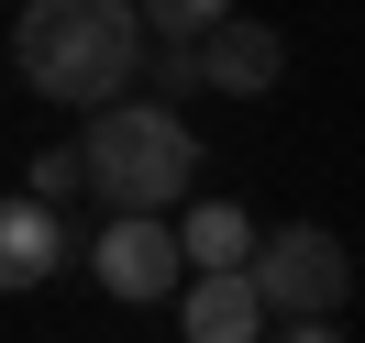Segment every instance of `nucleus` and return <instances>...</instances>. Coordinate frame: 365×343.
<instances>
[{"instance_id":"nucleus-1","label":"nucleus","mask_w":365,"mask_h":343,"mask_svg":"<svg viewBox=\"0 0 365 343\" xmlns=\"http://www.w3.org/2000/svg\"><path fill=\"white\" fill-rule=\"evenodd\" d=\"M155 56L144 0H23L11 11V78L67 111H111Z\"/></svg>"},{"instance_id":"nucleus-2","label":"nucleus","mask_w":365,"mask_h":343,"mask_svg":"<svg viewBox=\"0 0 365 343\" xmlns=\"http://www.w3.org/2000/svg\"><path fill=\"white\" fill-rule=\"evenodd\" d=\"M78 155H89V188L111 210H188V188H200V133L178 122V100H111V111H89Z\"/></svg>"},{"instance_id":"nucleus-3","label":"nucleus","mask_w":365,"mask_h":343,"mask_svg":"<svg viewBox=\"0 0 365 343\" xmlns=\"http://www.w3.org/2000/svg\"><path fill=\"white\" fill-rule=\"evenodd\" d=\"M89 277L122 299V310H155V299H188V232L178 210H111V232L89 244Z\"/></svg>"},{"instance_id":"nucleus-4","label":"nucleus","mask_w":365,"mask_h":343,"mask_svg":"<svg viewBox=\"0 0 365 343\" xmlns=\"http://www.w3.org/2000/svg\"><path fill=\"white\" fill-rule=\"evenodd\" d=\"M255 288L277 299V321H332L343 299H354V255H343L321 222H277L266 255H255Z\"/></svg>"},{"instance_id":"nucleus-5","label":"nucleus","mask_w":365,"mask_h":343,"mask_svg":"<svg viewBox=\"0 0 365 343\" xmlns=\"http://www.w3.org/2000/svg\"><path fill=\"white\" fill-rule=\"evenodd\" d=\"M178 332L188 343H266L277 332V299L255 288V266H200L178 299Z\"/></svg>"},{"instance_id":"nucleus-6","label":"nucleus","mask_w":365,"mask_h":343,"mask_svg":"<svg viewBox=\"0 0 365 343\" xmlns=\"http://www.w3.org/2000/svg\"><path fill=\"white\" fill-rule=\"evenodd\" d=\"M200 67H210V89H222V100H266L277 78H288V34L255 23V11H232V23L200 45Z\"/></svg>"},{"instance_id":"nucleus-7","label":"nucleus","mask_w":365,"mask_h":343,"mask_svg":"<svg viewBox=\"0 0 365 343\" xmlns=\"http://www.w3.org/2000/svg\"><path fill=\"white\" fill-rule=\"evenodd\" d=\"M56 266H67V210L34 200V188H11L0 200V288H45Z\"/></svg>"},{"instance_id":"nucleus-8","label":"nucleus","mask_w":365,"mask_h":343,"mask_svg":"<svg viewBox=\"0 0 365 343\" xmlns=\"http://www.w3.org/2000/svg\"><path fill=\"white\" fill-rule=\"evenodd\" d=\"M178 232H188V266H255V255H266V232H255L232 200H188Z\"/></svg>"},{"instance_id":"nucleus-9","label":"nucleus","mask_w":365,"mask_h":343,"mask_svg":"<svg viewBox=\"0 0 365 343\" xmlns=\"http://www.w3.org/2000/svg\"><path fill=\"white\" fill-rule=\"evenodd\" d=\"M244 0H144V23H155V45H210V34L232 23Z\"/></svg>"},{"instance_id":"nucleus-10","label":"nucleus","mask_w":365,"mask_h":343,"mask_svg":"<svg viewBox=\"0 0 365 343\" xmlns=\"http://www.w3.org/2000/svg\"><path fill=\"white\" fill-rule=\"evenodd\" d=\"M23 188H34V200H56V210H67L78 188H89V155H67V144H56V155H34V166H23Z\"/></svg>"},{"instance_id":"nucleus-11","label":"nucleus","mask_w":365,"mask_h":343,"mask_svg":"<svg viewBox=\"0 0 365 343\" xmlns=\"http://www.w3.org/2000/svg\"><path fill=\"white\" fill-rule=\"evenodd\" d=\"M266 343H343V332H332V321H277Z\"/></svg>"}]
</instances>
